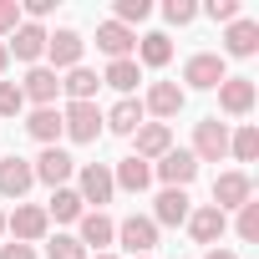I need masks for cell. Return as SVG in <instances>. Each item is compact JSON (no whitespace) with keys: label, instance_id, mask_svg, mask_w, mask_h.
I'll return each instance as SVG.
<instances>
[{"label":"cell","instance_id":"obj_17","mask_svg":"<svg viewBox=\"0 0 259 259\" xmlns=\"http://www.w3.org/2000/svg\"><path fill=\"white\" fill-rule=\"evenodd\" d=\"M143 117H148V112H143V102H138V97H122V102H117L112 112H102V133H117V138H133L138 127H143Z\"/></svg>","mask_w":259,"mask_h":259},{"label":"cell","instance_id":"obj_16","mask_svg":"<svg viewBox=\"0 0 259 259\" xmlns=\"http://www.w3.org/2000/svg\"><path fill=\"white\" fill-rule=\"evenodd\" d=\"M224 229H229V213H219L213 203H203V208H193V213H188V234H193V244H208V249H219Z\"/></svg>","mask_w":259,"mask_h":259},{"label":"cell","instance_id":"obj_12","mask_svg":"<svg viewBox=\"0 0 259 259\" xmlns=\"http://www.w3.org/2000/svg\"><path fill=\"white\" fill-rule=\"evenodd\" d=\"M31 173H36V183H46V188H66V178L76 173V158H71L66 148H41V158L31 163Z\"/></svg>","mask_w":259,"mask_h":259},{"label":"cell","instance_id":"obj_35","mask_svg":"<svg viewBox=\"0 0 259 259\" xmlns=\"http://www.w3.org/2000/svg\"><path fill=\"white\" fill-rule=\"evenodd\" d=\"M16 26H21V0H0V41H11Z\"/></svg>","mask_w":259,"mask_h":259},{"label":"cell","instance_id":"obj_7","mask_svg":"<svg viewBox=\"0 0 259 259\" xmlns=\"http://www.w3.org/2000/svg\"><path fill=\"white\" fill-rule=\"evenodd\" d=\"M254 102H259L254 76H224V81H219V112H224V117H249Z\"/></svg>","mask_w":259,"mask_h":259},{"label":"cell","instance_id":"obj_39","mask_svg":"<svg viewBox=\"0 0 259 259\" xmlns=\"http://www.w3.org/2000/svg\"><path fill=\"white\" fill-rule=\"evenodd\" d=\"M6 66H11V51H6V41H0V76H6Z\"/></svg>","mask_w":259,"mask_h":259},{"label":"cell","instance_id":"obj_15","mask_svg":"<svg viewBox=\"0 0 259 259\" xmlns=\"http://www.w3.org/2000/svg\"><path fill=\"white\" fill-rule=\"evenodd\" d=\"M183 102H188V92L178 87V81H153L148 87V97H143V112H153V117H178L183 112Z\"/></svg>","mask_w":259,"mask_h":259},{"label":"cell","instance_id":"obj_26","mask_svg":"<svg viewBox=\"0 0 259 259\" xmlns=\"http://www.w3.org/2000/svg\"><path fill=\"white\" fill-rule=\"evenodd\" d=\"M102 81H107L112 92H122V97H133V92H138V81H143V66H138L133 56H127V61H107Z\"/></svg>","mask_w":259,"mask_h":259},{"label":"cell","instance_id":"obj_24","mask_svg":"<svg viewBox=\"0 0 259 259\" xmlns=\"http://www.w3.org/2000/svg\"><path fill=\"white\" fill-rule=\"evenodd\" d=\"M138 66H168L173 61V41H168V31H148V36H138V56H133Z\"/></svg>","mask_w":259,"mask_h":259},{"label":"cell","instance_id":"obj_1","mask_svg":"<svg viewBox=\"0 0 259 259\" xmlns=\"http://www.w3.org/2000/svg\"><path fill=\"white\" fill-rule=\"evenodd\" d=\"M61 133L71 143H97L102 138V107L97 102H66L61 107Z\"/></svg>","mask_w":259,"mask_h":259},{"label":"cell","instance_id":"obj_14","mask_svg":"<svg viewBox=\"0 0 259 259\" xmlns=\"http://www.w3.org/2000/svg\"><path fill=\"white\" fill-rule=\"evenodd\" d=\"M188 213H193V198H188V188H163V193L153 198V213H148V219H153L158 229H163V224L173 229V224H188Z\"/></svg>","mask_w":259,"mask_h":259},{"label":"cell","instance_id":"obj_13","mask_svg":"<svg viewBox=\"0 0 259 259\" xmlns=\"http://www.w3.org/2000/svg\"><path fill=\"white\" fill-rule=\"evenodd\" d=\"M76 229H81V234H76V244H81L87 254H107V244L117 239V224H112L102 208H87V213L76 219Z\"/></svg>","mask_w":259,"mask_h":259},{"label":"cell","instance_id":"obj_27","mask_svg":"<svg viewBox=\"0 0 259 259\" xmlns=\"http://www.w3.org/2000/svg\"><path fill=\"white\" fill-rule=\"evenodd\" d=\"M97 87H102V76H97L92 66H71V71L61 76V92H66L71 102H92V97H97Z\"/></svg>","mask_w":259,"mask_h":259},{"label":"cell","instance_id":"obj_19","mask_svg":"<svg viewBox=\"0 0 259 259\" xmlns=\"http://www.w3.org/2000/svg\"><path fill=\"white\" fill-rule=\"evenodd\" d=\"M31 183H36V173H31V163L26 158H0V198H26L31 193Z\"/></svg>","mask_w":259,"mask_h":259},{"label":"cell","instance_id":"obj_9","mask_svg":"<svg viewBox=\"0 0 259 259\" xmlns=\"http://www.w3.org/2000/svg\"><path fill=\"white\" fill-rule=\"evenodd\" d=\"M249 198H254V178H249L244 168H229V173H219V178H213V208H219V213L244 208Z\"/></svg>","mask_w":259,"mask_h":259},{"label":"cell","instance_id":"obj_3","mask_svg":"<svg viewBox=\"0 0 259 259\" xmlns=\"http://www.w3.org/2000/svg\"><path fill=\"white\" fill-rule=\"evenodd\" d=\"M117 244L133 254V259H148V254L158 249V224H153L148 213H127V219L117 224Z\"/></svg>","mask_w":259,"mask_h":259},{"label":"cell","instance_id":"obj_10","mask_svg":"<svg viewBox=\"0 0 259 259\" xmlns=\"http://www.w3.org/2000/svg\"><path fill=\"white\" fill-rule=\"evenodd\" d=\"M112 193H117L112 168H107V163H81V173H76V198L102 208V203H112Z\"/></svg>","mask_w":259,"mask_h":259},{"label":"cell","instance_id":"obj_25","mask_svg":"<svg viewBox=\"0 0 259 259\" xmlns=\"http://www.w3.org/2000/svg\"><path fill=\"white\" fill-rule=\"evenodd\" d=\"M26 133H31L41 148H56V138H61V112H56V107H36V112L26 117Z\"/></svg>","mask_w":259,"mask_h":259},{"label":"cell","instance_id":"obj_4","mask_svg":"<svg viewBox=\"0 0 259 259\" xmlns=\"http://www.w3.org/2000/svg\"><path fill=\"white\" fill-rule=\"evenodd\" d=\"M198 163H224L229 158V122H219V117H203L198 127H193V148H188Z\"/></svg>","mask_w":259,"mask_h":259},{"label":"cell","instance_id":"obj_30","mask_svg":"<svg viewBox=\"0 0 259 259\" xmlns=\"http://www.w3.org/2000/svg\"><path fill=\"white\" fill-rule=\"evenodd\" d=\"M148 16H153V0H117L112 6V21L127 26V31H133L138 21H148Z\"/></svg>","mask_w":259,"mask_h":259},{"label":"cell","instance_id":"obj_32","mask_svg":"<svg viewBox=\"0 0 259 259\" xmlns=\"http://www.w3.org/2000/svg\"><path fill=\"white\" fill-rule=\"evenodd\" d=\"M46 259H87V249L76 244V234H56L46 239Z\"/></svg>","mask_w":259,"mask_h":259},{"label":"cell","instance_id":"obj_41","mask_svg":"<svg viewBox=\"0 0 259 259\" xmlns=\"http://www.w3.org/2000/svg\"><path fill=\"white\" fill-rule=\"evenodd\" d=\"M87 259H117V254H87Z\"/></svg>","mask_w":259,"mask_h":259},{"label":"cell","instance_id":"obj_23","mask_svg":"<svg viewBox=\"0 0 259 259\" xmlns=\"http://www.w3.org/2000/svg\"><path fill=\"white\" fill-rule=\"evenodd\" d=\"M259 51V21H234L229 31H224V56H254Z\"/></svg>","mask_w":259,"mask_h":259},{"label":"cell","instance_id":"obj_36","mask_svg":"<svg viewBox=\"0 0 259 259\" xmlns=\"http://www.w3.org/2000/svg\"><path fill=\"white\" fill-rule=\"evenodd\" d=\"M203 11H208V21H224V26H234V21H239V0H208Z\"/></svg>","mask_w":259,"mask_h":259},{"label":"cell","instance_id":"obj_29","mask_svg":"<svg viewBox=\"0 0 259 259\" xmlns=\"http://www.w3.org/2000/svg\"><path fill=\"white\" fill-rule=\"evenodd\" d=\"M229 158L234 163H254L259 158V127L254 122H244L239 133H229Z\"/></svg>","mask_w":259,"mask_h":259},{"label":"cell","instance_id":"obj_18","mask_svg":"<svg viewBox=\"0 0 259 259\" xmlns=\"http://www.w3.org/2000/svg\"><path fill=\"white\" fill-rule=\"evenodd\" d=\"M56 92H61V76L51 66H31L26 81H21V97L36 102V107H56Z\"/></svg>","mask_w":259,"mask_h":259},{"label":"cell","instance_id":"obj_22","mask_svg":"<svg viewBox=\"0 0 259 259\" xmlns=\"http://www.w3.org/2000/svg\"><path fill=\"white\" fill-rule=\"evenodd\" d=\"M112 183H117L122 193H148V188H153V163H143V158H122V163L112 168Z\"/></svg>","mask_w":259,"mask_h":259},{"label":"cell","instance_id":"obj_21","mask_svg":"<svg viewBox=\"0 0 259 259\" xmlns=\"http://www.w3.org/2000/svg\"><path fill=\"white\" fill-rule=\"evenodd\" d=\"M97 51H107L112 61H127L138 51V31H127V26H117V21H102L97 26Z\"/></svg>","mask_w":259,"mask_h":259},{"label":"cell","instance_id":"obj_20","mask_svg":"<svg viewBox=\"0 0 259 259\" xmlns=\"http://www.w3.org/2000/svg\"><path fill=\"white\" fill-rule=\"evenodd\" d=\"M133 143H138V153H133V158H143V163H158V158L173 148V133H168V122H143L138 133H133Z\"/></svg>","mask_w":259,"mask_h":259},{"label":"cell","instance_id":"obj_38","mask_svg":"<svg viewBox=\"0 0 259 259\" xmlns=\"http://www.w3.org/2000/svg\"><path fill=\"white\" fill-rule=\"evenodd\" d=\"M203 259H239V254H234V249H208Z\"/></svg>","mask_w":259,"mask_h":259},{"label":"cell","instance_id":"obj_31","mask_svg":"<svg viewBox=\"0 0 259 259\" xmlns=\"http://www.w3.org/2000/svg\"><path fill=\"white\" fill-rule=\"evenodd\" d=\"M234 229H239V239H244V244H259V203H254V198H249V203L239 208Z\"/></svg>","mask_w":259,"mask_h":259},{"label":"cell","instance_id":"obj_11","mask_svg":"<svg viewBox=\"0 0 259 259\" xmlns=\"http://www.w3.org/2000/svg\"><path fill=\"white\" fill-rule=\"evenodd\" d=\"M6 51H11L16 61H26V66H41V56H46V26H36V21H21V26L11 31Z\"/></svg>","mask_w":259,"mask_h":259},{"label":"cell","instance_id":"obj_8","mask_svg":"<svg viewBox=\"0 0 259 259\" xmlns=\"http://www.w3.org/2000/svg\"><path fill=\"white\" fill-rule=\"evenodd\" d=\"M153 178H163V188H188L198 178V158L188 148H168L158 163H153Z\"/></svg>","mask_w":259,"mask_h":259},{"label":"cell","instance_id":"obj_40","mask_svg":"<svg viewBox=\"0 0 259 259\" xmlns=\"http://www.w3.org/2000/svg\"><path fill=\"white\" fill-rule=\"evenodd\" d=\"M0 244H6V208H0Z\"/></svg>","mask_w":259,"mask_h":259},{"label":"cell","instance_id":"obj_2","mask_svg":"<svg viewBox=\"0 0 259 259\" xmlns=\"http://www.w3.org/2000/svg\"><path fill=\"white\" fill-rule=\"evenodd\" d=\"M81 56H87V41L71 31V26H61V31H46V66L61 76V71H71V66H81Z\"/></svg>","mask_w":259,"mask_h":259},{"label":"cell","instance_id":"obj_34","mask_svg":"<svg viewBox=\"0 0 259 259\" xmlns=\"http://www.w3.org/2000/svg\"><path fill=\"white\" fill-rule=\"evenodd\" d=\"M21 112H26L21 81H0V117H21Z\"/></svg>","mask_w":259,"mask_h":259},{"label":"cell","instance_id":"obj_33","mask_svg":"<svg viewBox=\"0 0 259 259\" xmlns=\"http://www.w3.org/2000/svg\"><path fill=\"white\" fill-rule=\"evenodd\" d=\"M163 21L168 26H193L198 21V6H193V0H163Z\"/></svg>","mask_w":259,"mask_h":259},{"label":"cell","instance_id":"obj_37","mask_svg":"<svg viewBox=\"0 0 259 259\" xmlns=\"http://www.w3.org/2000/svg\"><path fill=\"white\" fill-rule=\"evenodd\" d=\"M0 259H36V249H31V244H16V239H6V244H0Z\"/></svg>","mask_w":259,"mask_h":259},{"label":"cell","instance_id":"obj_6","mask_svg":"<svg viewBox=\"0 0 259 259\" xmlns=\"http://www.w3.org/2000/svg\"><path fill=\"white\" fill-rule=\"evenodd\" d=\"M46 229H51V219H46L41 203H16V213H6V234L16 244H41Z\"/></svg>","mask_w":259,"mask_h":259},{"label":"cell","instance_id":"obj_5","mask_svg":"<svg viewBox=\"0 0 259 259\" xmlns=\"http://www.w3.org/2000/svg\"><path fill=\"white\" fill-rule=\"evenodd\" d=\"M229 76V66H224V56L219 51H198V56H188L183 61V81L193 87V92H219V81ZM183 87V92H188Z\"/></svg>","mask_w":259,"mask_h":259},{"label":"cell","instance_id":"obj_28","mask_svg":"<svg viewBox=\"0 0 259 259\" xmlns=\"http://www.w3.org/2000/svg\"><path fill=\"white\" fill-rule=\"evenodd\" d=\"M87 213V203L76 198V188H51V203H46V219H56V224H76Z\"/></svg>","mask_w":259,"mask_h":259}]
</instances>
